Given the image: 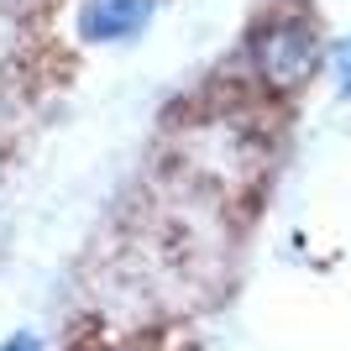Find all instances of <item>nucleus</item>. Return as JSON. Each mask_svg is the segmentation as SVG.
<instances>
[{
  "label": "nucleus",
  "mask_w": 351,
  "mask_h": 351,
  "mask_svg": "<svg viewBox=\"0 0 351 351\" xmlns=\"http://www.w3.org/2000/svg\"><path fill=\"white\" fill-rule=\"evenodd\" d=\"M241 53H247V73L267 95H299V89L325 69V53H330V47H325L315 16H309L304 5L283 0V5H267L247 27V47H241Z\"/></svg>",
  "instance_id": "f257e3e1"
},
{
  "label": "nucleus",
  "mask_w": 351,
  "mask_h": 351,
  "mask_svg": "<svg viewBox=\"0 0 351 351\" xmlns=\"http://www.w3.org/2000/svg\"><path fill=\"white\" fill-rule=\"evenodd\" d=\"M162 0H84L73 11V32L84 47H126L158 21Z\"/></svg>",
  "instance_id": "f03ea898"
},
{
  "label": "nucleus",
  "mask_w": 351,
  "mask_h": 351,
  "mask_svg": "<svg viewBox=\"0 0 351 351\" xmlns=\"http://www.w3.org/2000/svg\"><path fill=\"white\" fill-rule=\"evenodd\" d=\"M325 63H330V79H336V89L351 100V37H341V43L325 53Z\"/></svg>",
  "instance_id": "7ed1b4c3"
},
{
  "label": "nucleus",
  "mask_w": 351,
  "mask_h": 351,
  "mask_svg": "<svg viewBox=\"0 0 351 351\" xmlns=\"http://www.w3.org/2000/svg\"><path fill=\"white\" fill-rule=\"evenodd\" d=\"M0 351H37V336H11Z\"/></svg>",
  "instance_id": "20e7f679"
}]
</instances>
